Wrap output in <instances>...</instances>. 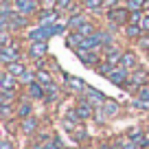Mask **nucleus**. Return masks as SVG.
<instances>
[{"mask_svg": "<svg viewBox=\"0 0 149 149\" xmlns=\"http://www.w3.org/2000/svg\"><path fill=\"white\" fill-rule=\"evenodd\" d=\"M143 86H149V70L143 68V66H138V68H134V70L130 72V81H127L125 90L136 94Z\"/></svg>", "mask_w": 149, "mask_h": 149, "instance_id": "nucleus-1", "label": "nucleus"}, {"mask_svg": "<svg viewBox=\"0 0 149 149\" xmlns=\"http://www.w3.org/2000/svg\"><path fill=\"white\" fill-rule=\"evenodd\" d=\"M105 20L112 24V26H125L127 22H130V9H125V7H114V9H107L105 11Z\"/></svg>", "mask_w": 149, "mask_h": 149, "instance_id": "nucleus-2", "label": "nucleus"}, {"mask_svg": "<svg viewBox=\"0 0 149 149\" xmlns=\"http://www.w3.org/2000/svg\"><path fill=\"white\" fill-rule=\"evenodd\" d=\"M22 57V48H20L18 42H11L7 44V46H0V61L2 64H13V61H22L20 59Z\"/></svg>", "mask_w": 149, "mask_h": 149, "instance_id": "nucleus-3", "label": "nucleus"}, {"mask_svg": "<svg viewBox=\"0 0 149 149\" xmlns=\"http://www.w3.org/2000/svg\"><path fill=\"white\" fill-rule=\"evenodd\" d=\"M74 53H77L79 61H81L84 66H88V68H97V66L103 61L101 51H86V48H77Z\"/></svg>", "mask_w": 149, "mask_h": 149, "instance_id": "nucleus-4", "label": "nucleus"}, {"mask_svg": "<svg viewBox=\"0 0 149 149\" xmlns=\"http://www.w3.org/2000/svg\"><path fill=\"white\" fill-rule=\"evenodd\" d=\"M13 11H20V13L31 18V15H37L42 11V7L37 0H13Z\"/></svg>", "mask_w": 149, "mask_h": 149, "instance_id": "nucleus-5", "label": "nucleus"}, {"mask_svg": "<svg viewBox=\"0 0 149 149\" xmlns=\"http://www.w3.org/2000/svg\"><path fill=\"white\" fill-rule=\"evenodd\" d=\"M59 20H61L59 9H42L37 13V24L40 26H55Z\"/></svg>", "mask_w": 149, "mask_h": 149, "instance_id": "nucleus-6", "label": "nucleus"}, {"mask_svg": "<svg viewBox=\"0 0 149 149\" xmlns=\"http://www.w3.org/2000/svg\"><path fill=\"white\" fill-rule=\"evenodd\" d=\"M130 72L132 70H127L125 66H116V68L110 72V77H107V81L114 86H118V88H125L127 81H130Z\"/></svg>", "mask_w": 149, "mask_h": 149, "instance_id": "nucleus-7", "label": "nucleus"}, {"mask_svg": "<svg viewBox=\"0 0 149 149\" xmlns=\"http://www.w3.org/2000/svg\"><path fill=\"white\" fill-rule=\"evenodd\" d=\"M74 110H77V114H79L81 123H84V121H90V118H94V110H97V107H94L92 103H90L88 99L84 97V99H79V101H77Z\"/></svg>", "mask_w": 149, "mask_h": 149, "instance_id": "nucleus-8", "label": "nucleus"}, {"mask_svg": "<svg viewBox=\"0 0 149 149\" xmlns=\"http://www.w3.org/2000/svg\"><path fill=\"white\" fill-rule=\"evenodd\" d=\"M20 88V79L18 77H13L11 72H2L0 74V92H18Z\"/></svg>", "mask_w": 149, "mask_h": 149, "instance_id": "nucleus-9", "label": "nucleus"}, {"mask_svg": "<svg viewBox=\"0 0 149 149\" xmlns=\"http://www.w3.org/2000/svg\"><path fill=\"white\" fill-rule=\"evenodd\" d=\"M24 94H26V99H31V101H44V99H46V88H44L40 81H33L31 86L24 88Z\"/></svg>", "mask_w": 149, "mask_h": 149, "instance_id": "nucleus-10", "label": "nucleus"}, {"mask_svg": "<svg viewBox=\"0 0 149 149\" xmlns=\"http://www.w3.org/2000/svg\"><path fill=\"white\" fill-rule=\"evenodd\" d=\"M26 55L31 57L33 61H35V59H44V57L48 55V46H46V42H29Z\"/></svg>", "mask_w": 149, "mask_h": 149, "instance_id": "nucleus-11", "label": "nucleus"}, {"mask_svg": "<svg viewBox=\"0 0 149 149\" xmlns=\"http://www.w3.org/2000/svg\"><path fill=\"white\" fill-rule=\"evenodd\" d=\"M13 114H15V118H29V116H33V101L31 99H22V101H18V105L13 107Z\"/></svg>", "mask_w": 149, "mask_h": 149, "instance_id": "nucleus-12", "label": "nucleus"}, {"mask_svg": "<svg viewBox=\"0 0 149 149\" xmlns=\"http://www.w3.org/2000/svg\"><path fill=\"white\" fill-rule=\"evenodd\" d=\"M37 127H40V118H37L35 114L20 121V132H22L24 136H33V134L37 132Z\"/></svg>", "mask_w": 149, "mask_h": 149, "instance_id": "nucleus-13", "label": "nucleus"}, {"mask_svg": "<svg viewBox=\"0 0 149 149\" xmlns=\"http://www.w3.org/2000/svg\"><path fill=\"white\" fill-rule=\"evenodd\" d=\"M84 97L88 99V101L92 103L94 107H101L103 103L107 101V97H105V94H103V92H99V90H97V88H92V86H88V88H86Z\"/></svg>", "mask_w": 149, "mask_h": 149, "instance_id": "nucleus-14", "label": "nucleus"}, {"mask_svg": "<svg viewBox=\"0 0 149 149\" xmlns=\"http://www.w3.org/2000/svg\"><path fill=\"white\" fill-rule=\"evenodd\" d=\"M66 88H68L70 92H74V94H84L88 86H86L84 79H79V77H74V74H66Z\"/></svg>", "mask_w": 149, "mask_h": 149, "instance_id": "nucleus-15", "label": "nucleus"}, {"mask_svg": "<svg viewBox=\"0 0 149 149\" xmlns=\"http://www.w3.org/2000/svg\"><path fill=\"white\" fill-rule=\"evenodd\" d=\"M123 35H125L130 42H138L140 37L145 35V31L140 29V24H132V22H127L125 26H123Z\"/></svg>", "mask_w": 149, "mask_h": 149, "instance_id": "nucleus-16", "label": "nucleus"}, {"mask_svg": "<svg viewBox=\"0 0 149 149\" xmlns=\"http://www.w3.org/2000/svg\"><path fill=\"white\" fill-rule=\"evenodd\" d=\"M121 66H125L127 70H134L138 68V55H136V51H132V48H127V51H123V59H121Z\"/></svg>", "mask_w": 149, "mask_h": 149, "instance_id": "nucleus-17", "label": "nucleus"}, {"mask_svg": "<svg viewBox=\"0 0 149 149\" xmlns=\"http://www.w3.org/2000/svg\"><path fill=\"white\" fill-rule=\"evenodd\" d=\"M88 18V13H77V15H68V20H66V26H68V31H77V29L81 26V24L86 22Z\"/></svg>", "mask_w": 149, "mask_h": 149, "instance_id": "nucleus-18", "label": "nucleus"}, {"mask_svg": "<svg viewBox=\"0 0 149 149\" xmlns=\"http://www.w3.org/2000/svg\"><path fill=\"white\" fill-rule=\"evenodd\" d=\"M81 40H84V35H81L79 31H68L66 33V46L72 48V51H77V48L81 46Z\"/></svg>", "mask_w": 149, "mask_h": 149, "instance_id": "nucleus-19", "label": "nucleus"}, {"mask_svg": "<svg viewBox=\"0 0 149 149\" xmlns=\"http://www.w3.org/2000/svg\"><path fill=\"white\" fill-rule=\"evenodd\" d=\"M5 70H7V72H11V74H13V77H18V79H20V77H22V74L24 72H26V64H24V61H13V64H7L5 66Z\"/></svg>", "mask_w": 149, "mask_h": 149, "instance_id": "nucleus-20", "label": "nucleus"}, {"mask_svg": "<svg viewBox=\"0 0 149 149\" xmlns=\"http://www.w3.org/2000/svg\"><path fill=\"white\" fill-rule=\"evenodd\" d=\"M101 107H103V112H105V116H107V118H114L118 112H121V105H118L114 99H107V101L103 103Z\"/></svg>", "mask_w": 149, "mask_h": 149, "instance_id": "nucleus-21", "label": "nucleus"}, {"mask_svg": "<svg viewBox=\"0 0 149 149\" xmlns=\"http://www.w3.org/2000/svg\"><path fill=\"white\" fill-rule=\"evenodd\" d=\"M77 31H79V33H81L84 37H90V35H94V33L99 31V26H97V24L92 22V20H86V22L81 24V26L77 29Z\"/></svg>", "mask_w": 149, "mask_h": 149, "instance_id": "nucleus-22", "label": "nucleus"}, {"mask_svg": "<svg viewBox=\"0 0 149 149\" xmlns=\"http://www.w3.org/2000/svg\"><path fill=\"white\" fill-rule=\"evenodd\" d=\"M44 88H46V99H44L46 103H53V101H57V99H59V86H57V84L44 86Z\"/></svg>", "mask_w": 149, "mask_h": 149, "instance_id": "nucleus-23", "label": "nucleus"}, {"mask_svg": "<svg viewBox=\"0 0 149 149\" xmlns=\"http://www.w3.org/2000/svg\"><path fill=\"white\" fill-rule=\"evenodd\" d=\"M37 81H40L42 86H51V84H55V79H53V72H51V70H46V68L37 70Z\"/></svg>", "mask_w": 149, "mask_h": 149, "instance_id": "nucleus-24", "label": "nucleus"}, {"mask_svg": "<svg viewBox=\"0 0 149 149\" xmlns=\"http://www.w3.org/2000/svg\"><path fill=\"white\" fill-rule=\"evenodd\" d=\"M81 5H84L86 11H103V0H81Z\"/></svg>", "mask_w": 149, "mask_h": 149, "instance_id": "nucleus-25", "label": "nucleus"}, {"mask_svg": "<svg viewBox=\"0 0 149 149\" xmlns=\"http://www.w3.org/2000/svg\"><path fill=\"white\" fill-rule=\"evenodd\" d=\"M114 68H116V66L107 64V61L103 59V61H101V64H99V66H97V68H94V70H97V72L101 74V77H110V72H112V70H114Z\"/></svg>", "mask_w": 149, "mask_h": 149, "instance_id": "nucleus-26", "label": "nucleus"}, {"mask_svg": "<svg viewBox=\"0 0 149 149\" xmlns=\"http://www.w3.org/2000/svg\"><path fill=\"white\" fill-rule=\"evenodd\" d=\"M132 105H134L136 110H140V112H149V101H143V99H138V97L134 99Z\"/></svg>", "mask_w": 149, "mask_h": 149, "instance_id": "nucleus-27", "label": "nucleus"}, {"mask_svg": "<svg viewBox=\"0 0 149 149\" xmlns=\"http://www.w3.org/2000/svg\"><path fill=\"white\" fill-rule=\"evenodd\" d=\"M149 0H130V7L127 9L130 11H138V9H145V5H147Z\"/></svg>", "mask_w": 149, "mask_h": 149, "instance_id": "nucleus-28", "label": "nucleus"}, {"mask_svg": "<svg viewBox=\"0 0 149 149\" xmlns=\"http://www.w3.org/2000/svg\"><path fill=\"white\" fill-rule=\"evenodd\" d=\"M136 44H138V48H140V51L149 53V33H145V35L140 37V40H138V42H136Z\"/></svg>", "mask_w": 149, "mask_h": 149, "instance_id": "nucleus-29", "label": "nucleus"}, {"mask_svg": "<svg viewBox=\"0 0 149 149\" xmlns=\"http://www.w3.org/2000/svg\"><path fill=\"white\" fill-rule=\"evenodd\" d=\"M72 5H77V0H57V9L61 11H68Z\"/></svg>", "mask_w": 149, "mask_h": 149, "instance_id": "nucleus-30", "label": "nucleus"}, {"mask_svg": "<svg viewBox=\"0 0 149 149\" xmlns=\"http://www.w3.org/2000/svg\"><path fill=\"white\" fill-rule=\"evenodd\" d=\"M42 9H57V0H40Z\"/></svg>", "mask_w": 149, "mask_h": 149, "instance_id": "nucleus-31", "label": "nucleus"}, {"mask_svg": "<svg viewBox=\"0 0 149 149\" xmlns=\"http://www.w3.org/2000/svg\"><path fill=\"white\" fill-rule=\"evenodd\" d=\"M136 97L143 99V101H149V86H143V88L136 92Z\"/></svg>", "mask_w": 149, "mask_h": 149, "instance_id": "nucleus-32", "label": "nucleus"}, {"mask_svg": "<svg viewBox=\"0 0 149 149\" xmlns=\"http://www.w3.org/2000/svg\"><path fill=\"white\" fill-rule=\"evenodd\" d=\"M140 29H143L145 33H149V11H145V13H143V20H140Z\"/></svg>", "mask_w": 149, "mask_h": 149, "instance_id": "nucleus-33", "label": "nucleus"}, {"mask_svg": "<svg viewBox=\"0 0 149 149\" xmlns=\"http://www.w3.org/2000/svg\"><path fill=\"white\" fill-rule=\"evenodd\" d=\"M103 7L107 9H114V7H121V0H103Z\"/></svg>", "mask_w": 149, "mask_h": 149, "instance_id": "nucleus-34", "label": "nucleus"}, {"mask_svg": "<svg viewBox=\"0 0 149 149\" xmlns=\"http://www.w3.org/2000/svg\"><path fill=\"white\" fill-rule=\"evenodd\" d=\"M121 149H140V145L132 143V140H125V143H121Z\"/></svg>", "mask_w": 149, "mask_h": 149, "instance_id": "nucleus-35", "label": "nucleus"}, {"mask_svg": "<svg viewBox=\"0 0 149 149\" xmlns=\"http://www.w3.org/2000/svg\"><path fill=\"white\" fill-rule=\"evenodd\" d=\"M0 149H13V145H11V140H2V143H0Z\"/></svg>", "mask_w": 149, "mask_h": 149, "instance_id": "nucleus-36", "label": "nucleus"}, {"mask_svg": "<svg viewBox=\"0 0 149 149\" xmlns=\"http://www.w3.org/2000/svg\"><path fill=\"white\" fill-rule=\"evenodd\" d=\"M145 130H147V134H149V118H147V125H145Z\"/></svg>", "mask_w": 149, "mask_h": 149, "instance_id": "nucleus-37", "label": "nucleus"}, {"mask_svg": "<svg viewBox=\"0 0 149 149\" xmlns=\"http://www.w3.org/2000/svg\"><path fill=\"white\" fill-rule=\"evenodd\" d=\"M77 149H88V147H77Z\"/></svg>", "mask_w": 149, "mask_h": 149, "instance_id": "nucleus-38", "label": "nucleus"}, {"mask_svg": "<svg viewBox=\"0 0 149 149\" xmlns=\"http://www.w3.org/2000/svg\"><path fill=\"white\" fill-rule=\"evenodd\" d=\"M26 149H33V147H26Z\"/></svg>", "mask_w": 149, "mask_h": 149, "instance_id": "nucleus-39", "label": "nucleus"}, {"mask_svg": "<svg viewBox=\"0 0 149 149\" xmlns=\"http://www.w3.org/2000/svg\"><path fill=\"white\" fill-rule=\"evenodd\" d=\"M37 2H40V0H37Z\"/></svg>", "mask_w": 149, "mask_h": 149, "instance_id": "nucleus-40", "label": "nucleus"}, {"mask_svg": "<svg viewBox=\"0 0 149 149\" xmlns=\"http://www.w3.org/2000/svg\"><path fill=\"white\" fill-rule=\"evenodd\" d=\"M147 55H149V53H147Z\"/></svg>", "mask_w": 149, "mask_h": 149, "instance_id": "nucleus-41", "label": "nucleus"}]
</instances>
